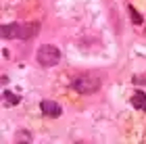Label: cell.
I'll return each mask as SVG.
<instances>
[{
  "label": "cell",
  "instance_id": "6da1fadb",
  "mask_svg": "<svg viewBox=\"0 0 146 144\" xmlns=\"http://www.w3.org/2000/svg\"><path fill=\"white\" fill-rule=\"evenodd\" d=\"M40 29V23H4L0 27V36L4 40H29Z\"/></svg>",
  "mask_w": 146,
  "mask_h": 144
},
{
  "label": "cell",
  "instance_id": "7a4b0ae2",
  "mask_svg": "<svg viewBox=\"0 0 146 144\" xmlns=\"http://www.w3.org/2000/svg\"><path fill=\"white\" fill-rule=\"evenodd\" d=\"M61 56H63L61 50L56 46H52V44H42L36 52V58L42 67H54V65L61 63Z\"/></svg>",
  "mask_w": 146,
  "mask_h": 144
},
{
  "label": "cell",
  "instance_id": "3957f363",
  "mask_svg": "<svg viewBox=\"0 0 146 144\" xmlns=\"http://www.w3.org/2000/svg\"><path fill=\"white\" fill-rule=\"evenodd\" d=\"M71 86L77 90L79 94H94L98 88H100V80H98L96 75H90V73H84L75 77V80L71 82Z\"/></svg>",
  "mask_w": 146,
  "mask_h": 144
},
{
  "label": "cell",
  "instance_id": "277c9868",
  "mask_svg": "<svg viewBox=\"0 0 146 144\" xmlns=\"http://www.w3.org/2000/svg\"><path fill=\"white\" fill-rule=\"evenodd\" d=\"M40 111H42V115L52 117V119H56V117H61V115H63L61 104L54 102V100H42V102H40Z\"/></svg>",
  "mask_w": 146,
  "mask_h": 144
},
{
  "label": "cell",
  "instance_id": "5b68a950",
  "mask_svg": "<svg viewBox=\"0 0 146 144\" xmlns=\"http://www.w3.org/2000/svg\"><path fill=\"white\" fill-rule=\"evenodd\" d=\"M131 107L142 111V113H146V94L144 92H136L131 96Z\"/></svg>",
  "mask_w": 146,
  "mask_h": 144
},
{
  "label": "cell",
  "instance_id": "8992f818",
  "mask_svg": "<svg viewBox=\"0 0 146 144\" xmlns=\"http://www.w3.org/2000/svg\"><path fill=\"white\" fill-rule=\"evenodd\" d=\"M127 11H129V17H131V23H136V25H142V15H140V13H138L136 9H134V6H127Z\"/></svg>",
  "mask_w": 146,
  "mask_h": 144
},
{
  "label": "cell",
  "instance_id": "52a82bcc",
  "mask_svg": "<svg viewBox=\"0 0 146 144\" xmlns=\"http://www.w3.org/2000/svg\"><path fill=\"white\" fill-rule=\"evenodd\" d=\"M4 102L6 104H17L19 102V96H15L13 92H9V90H4Z\"/></svg>",
  "mask_w": 146,
  "mask_h": 144
},
{
  "label": "cell",
  "instance_id": "ba28073f",
  "mask_svg": "<svg viewBox=\"0 0 146 144\" xmlns=\"http://www.w3.org/2000/svg\"><path fill=\"white\" fill-rule=\"evenodd\" d=\"M23 140L25 142H31V134L29 132H19L17 138H15V142H23Z\"/></svg>",
  "mask_w": 146,
  "mask_h": 144
},
{
  "label": "cell",
  "instance_id": "9c48e42d",
  "mask_svg": "<svg viewBox=\"0 0 146 144\" xmlns=\"http://www.w3.org/2000/svg\"><path fill=\"white\" fill-rule=\"evenodd\" d=\"M134 84H136V86H146V73L136 75V77H134Z\"/></svg>",
  "mask_w": 146,
  "mask_h": 144
}]
</instances>
